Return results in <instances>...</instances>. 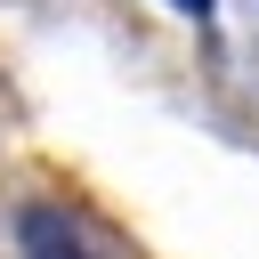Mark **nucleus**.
Listing matches in <instances>:
<instances>
[{
	"mask_svg": "<svg viewBox=\"0 0 259 259\" xmlns=\"http://www.w3.org/2000/svg\"><path fill=\"white\" fill-rule=\"evenodd\" d=\"M16 259H97V251H89V235H81L73 210L24 202V210H16Z\"/></svg>",
	"mask_w": 259,
	"mask_h": 259,
	"instance_id": "f257e3e1",
	"label": "nucleus"
}]
</instances>
